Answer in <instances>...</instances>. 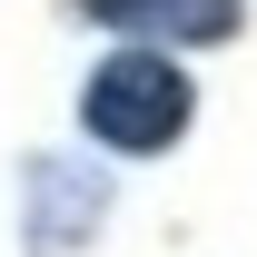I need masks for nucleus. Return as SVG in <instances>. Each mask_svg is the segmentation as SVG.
I'll return each instance as SVG.
<instances>
[{"label":"nucleus","mask_w":257,"mask_h":257,"mask_svg":"<svg viewBox=\"0 0 257 257\" xmlns=\"http://www.w3.org/2000/svg\"><path fill=\"white\" fill-rule=\"evenodd\" d=\"M99 30H139V40H188V50H218L237 40V0H79Z\"/></svg>","instance_id":"nucleus-2"},{"label":"nucleus","mask_w":257,"mask_h":257,"mask_svg":"<svg viewBox=\"0 0 257 257\" xmlns=\"http://www.w3.org/2000/svg\"><path fill=\"white\" fill-rule=\"evenodd\" d=\"M188 69L159 60V50H109L89 69V89H79V128H89L99 149H119V159H159L168 139L188 128Z\"/></svg>","instance_id":"nucleus-1"}]
</instances>
